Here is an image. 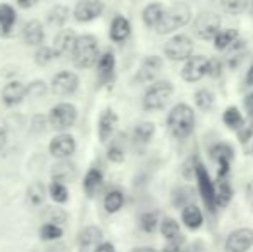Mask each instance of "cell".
Listing matches in <instances>:
<instances>
[{
    "instance_id": "obj_1",
    "label": "cell",
    "mask_w": 253,
    "mask_h": 252,
    "mask_svg": "<svg viewBox=\"0 0 253 252\" xmlns=\"http://www.w3.org/2000/svg\"><path fill=\"white\" fill-rule=\"evenodd\" d=\"M100 57V50H98V40L93 35H80L76 37L74 47L71 50V59H73L74 66L81 67V69H88L97 64Z\"/></svg>"
},
{
    "instance_id": "obj_2",
    "label": "cell",
    "mask_w": 253,
    "mask_h": 252,
    "mask_svg": "<svg viewBox=\"0 0 253 252\" xmlns=\"http://www.w3.org/2000/svg\"><path fill=\"white\" fill-rule=\"evenodd\" d=\"M167 126L174 138H188L195 130V112L188 104H177L167 116Z\"/></svg>"
},
{
    "instance_id": "obj_3",
    "label": "cell",
    "mask_w": 253,
    "mask_h": 252,
    "mask_svg": "<svg viewBox=\"0 0 253 252\" xmlns=\"http://www.w3.org/2000/svg\"><path fill=\"white\" fill-rule=\"evenodd\" d=\"M191 17V9L186 3H176V5L164 9L162 16H160L159 23L155 24V31L159 35L172 33L174 30L186 26L188 21Z\"/></svg>"
},
{
    "instance_id": "obj_4",
    "label": "cell",
    "mask_w": 253,
    "mask_h": 252,
    "mask_svg": "<svg viewBox=\"0 0 253 252\" xmlns=\"http://www.w3.org/2000/svg\"><path fill=\"white\" fill-rule=\"evenodd\" d=\"M174 94V87L169 81H157L147 90L143 97V107L147 111H159L167 105Z\"/></svg>"
},
{
    "instance_id": "obj_5",
    "label": "cell",
    "mask_w": 253,
    "mask_h": 252,
    "mask_svg": "<svg viewBox=\"0 0 253 252\" xmlns=\"http://www.w3.org/2000/svg\"><path fill=\"white\" fill-rule=\"evenodd\" d=\"M78 119V109L71 102H59L48 112V125L57 131H66L74 126Z\"/></svg>"
},
{
    "instance_id": "obj_6",
    "label": "cell",
    "mask_w": 253,
    "mask_h": 252,
    "mask_svg": "<svg viewBox=\"0 0 253 252\" xmlns=\"http://www.w3.org/2000/svg\"><path fill=\"white\" fill-rule=\"evenodd\" d=\"M195 35L202 40H212L217 35V31L220 30V17L215 12L210 10H203L197 16L193 23Z\"/></svg>"
},
{
    "instance_id": "obj_7",
    "label": "cell",
    "mask_w": 253,
    "mask_h": 252,
    "mask_svg": "<svg viewBox=\"0 0 253 252\" xmlns=\"http://www.w3.org/2000/svg\"><path fill=\"white\" fill-rule=\"evenodd\" d=\"M164 52L170 61H186L193 54V42L188 35H176L166 44Z\"/></svg>"
},
{
    "instance_id": "obj_8",
    "label": "cell",
    "mask_w": 253,
    "mask_h": 252,
    "mask_svg": "<svg viewBox=\"0 0 253 252\" xmlns=\"http://www.w3.org/2000/svg\"><path fill=\"white\" fill-rule=\"evenodd\" d=\"M80 87V78L73 71H60L55 76L52 78L50 90L53 95L57 97H67V95H73L74 92Z\"/></svg>"
},
{
    "instance_id": "obj_9",
    "label": "cell",
    "mask_w": 253,
    "mask_h": 252,
    "mask_svg": "<svg viewBox=\"0 0 253 252\" xmlns=\"http://www.w3.org/2000/svg\"><path fill=\"white\" fill-rule=\"evenodd\" d=\"M195 176H197V182H198L200 197L203 199L207 207H209V211L213 212L215 211V202H213V182L210 180V175H209V171H207V168L198 159H195Z\"/></svg>"
},
{
    "instance_id": "obj_10",
    "label": "cell",
    "mask_w": 253,
    "mask_h": 252,
    "mask_svg": "<svg viewBox=\"0 0 253 252\" xmlns=\"http://www.w3.org/2000/svg\"><path fill=\"white\" fill-rule=\"evenodd\" d=\"M48 152L55 159H67L76 152V140L69 133H59L48 144Z\"/></svg>"
},
{
    "instance_id": "obj_11",
    "label": "cell",
    "mask_w": 253,
    "mask_h": 252,
    "mask_svg": "<svg viewBox=\"0 0 253 252\" xmlns=\"http://www.w3.org/2000/svg\"><path fill=\"white\" fill-rule=\"evenodd\" d=\"M103 9H105V5L102 0H80L74 7L73 14L78 23H90V21L102 16Z\"/></svg>"
},
{
    "instance_id": "obj_12",
    "label": "cell",
    "mask_w": 253,
    "mask_h": 252,
    "mask_svg": "<svg viewBox=\"0 0 253 252\" xmlns=\"http://www.w3.org/2000/svg\"><path fill=\"white\" fill-rule=\"evenodd\" d=\"M210 155L212 159L217 162V175L219 178H226L229 175V169H231V161L234 157V151L229 144H217L210 149Z\"/></svg>"
},
{
    "instance_id": "obj_13",
    "label": "cell",
    "mask_w": 253,
    "mask_h": 252,
    "mask_svg": "<svg viewBox=\"0 0 253 252\" xmlns=\"http://www.w3.org/2000/svg\"><path fill=\"white\" fill-rule=\"evenodd\" d=\"M253 246V230L238 228L226 239V252H247Z\"/></svg>"
},
{
    "instance_id": "obj_14",
    "label": "cell",
    "mask_w": 253,
    "mask_h": 252,
    "mask_svg": "<svg viewBox=\"0 0 253 252\" xmlns=\"http://www.w3.org/2000/svg\"><path fill=\"white\" fill-rule=\"evenodd\" d=\"M205 74H207V59L203 55H191V57H188L183 66V71H181L183 80L190 81V83L200 81Z\"/></svg>"
},
{
    "instance_id": "obj_15",
    "label": "cell",
    "mask_w": 253,
    "mask_h": 252,
    "mask_svg": "<svg viewBox=\"0 0 253 252\" xmlns=\"http://www.w3.org/2000/svg\"><path fill=\"white\" fill-rule=\"evenodd\" d=\"M78 35L74 33V30H60L59 33L53 37V45L52 50L55 54V57H66V55H71V50L74 47V42H76Z\"/></svg>"
},
{
    "instance_id": "obj_16",
    "label": "cell",
    "mask_w": 253,
    "mask_h": 252,
    "mask_svg": "<svg viewBox=\"0 0 253 252\" xmlns=\"http://www.w3.org/2000/svg\"><path fill=\"white\" fill-rule=\"evenodd\" d=\"M52 182H59V183H73L78 178V166L69 162L67 159H59L57 164H53L52 171Z\"/></svg>"
},
{
    "instance_id": "obj_17",
    "label": "cell",
    "mask_w": 253,
    "mask_h": 252,
    "mask_svg": "<svg viewBox=\"0 0 253 252\" xmlns=\"http://www.w3.org/2000/svg\"><path fill=\"white\" fill-rule=\"evenodd\" d=\"M24 97H26V85L21 83V81H9L2 88V101L9 107L23 102Z\"/></svg>"
},
{
    "instance_id": "obj_18",
    "label": "cell",
    "mask_w": 253,
    "mask_h": 252,
    "mask_svg": "<svg viewBox=\"0 0 253 252\" xmlns=\"http://www.w3.org/2000/svg\"><path fill=\"white\" fill-rule=\"evenodd\" d=\"M160 69H162V59H160L159 55H148V57L141 62L140 69H138L136 81H140V83L152 81Z\"/></svg>"
},
{
    "instance_id": "obj_19",
    "label": "cell",
    "mask_w": 253,
    "mask_h": 252,
    "mask_svg": "<svg viewBox=\"0 0 253 252\" xmlns=\"http://www.w3.org/2000/svg\"><path fill=\"white\" fill-rule=\"evenodd\" d=\"M117 121H119V118H117V114L112 109H105L100 114V119H98V138H100L102 144H105L112 137Z\"/></svg>"
},
{
    "instance_id": "obj_20",
    "label": "cell",
    "mask_w": 253,
    "mask_h": 252,
    "mask_svg": "<svg viewBox=\"0 0 253 252\" xmlns=\"http://www.w3.org/2000/svg\"><path fill=\"white\" fill-rule=\"evenodd\" d=\"M23 40L26 45H31V47H40L45 40V31L43 26H42L40 21L33 19L30 23H26L23 30Z\"/></svg>"
},
{
    "instance_id": "obj_21",
    "label": "cell",
    "mask_w": 253,
    "mask_h": 252,
    "mask_svg": "<svg viewBox=\"0 0 253 252\" xmlns=\"http://www.w3.org/2000/svg\"><path fill=\"white\" fill-rule=\"evenodd\" d=\"M100 242H102V230L98 226L90 225L81 230L80 235H78V244H80L81 251L95 249Z\"/></svg>"
},
{
    "instance_id": "obj_22",
    "label": "cell",
    "mask_w": 253,
    "mask_h": 252,
    "mask_svg": "<svg viewBox=\"0 0 253 252\" xmlns=\"http://www.w3.org/2000/svg\"><path fill=\"white\" fill-rule=\"evenodd\" d=\"M233 199V189L226 178H219L213 185V202L217 207H226Z\"/></svg>"
},
{
    "instance_id": "obj_23",
    "label": "cell",
    "mask_w": 253,
    "mask_h": 252,
    "mask_svg": "<svg viewBox=\"0 0 253 252\" xmlns=\"http://www.w3.org/2000/svg\"><path fill=\"white\" fill-rule=\"evenodd\" d=\"M131 33V24L129 21L126 19L124 16H116L112 21V24H110V40L117 42V44H121V42H124L127 37H129Z\"/></svg>"
},
{
    "instance_id": "obj_24",
    "label": "cell",
    "mask_w": 253,
    "mask_h": 252,
    "mask_svg": "<svg viewBox=\"0 0 253 252\" xmlns=\"http://www.w3.org/2000/svg\"><path fill=\"white\" fill-rule=\"evenodd\" d=\"M103 183V173L100 171L98 168H91L90 171L84 175V180H83V190L88 197H93L98 190H100Z\"/></svg>"
},
{
    "instance_id": "obj_25",
    "label": "cell",
    "mask_w": 253,
    "mask_h": 252,
    "mask_svg": "<svg viewBox=\"0 0 253 252\" xmlns=\"http://www.w3.org/2000/svg\"><path fill=\"white\" fill-rule=\"evenodd\" d=\"M181 218H183V223H184V225H186L190 230L200 228L202 223H203V214H202V211L198 209V205H195V204L184 205Z\"/></svg>"
},
{
    "instance_id": "obj_26",
    "label": "cell",
    "mask_w": 253,
    "mask_h": 252,
    "mask_svg": "<svg viewBox=\"0 0 253 252\" xmlns=\"http://www.w3.org/2000/svg\"><path fill=\"white\" fill-rule=\"evenodd\" d=\"M164 9H166V7H164L162 3H159V2L148 3V5L143 9V12H141L143 23L147 24L148 28H155V24L159 23L160 16H162Z\"/></svg>"
},
{
    "instance_id": "obj_27",
    "label": "cell",
    "mask_w": 253,
    "mask_h": 252,
    "mask_svg": "<svg viewBox=\"0 0 253 252\" xmlns=\"http://www.w3.org/2000/svg\"><path fill=\"white\" fill-rule=\"evenodd\" d=\"M236 38H238V30H234V28H231V30H219L215 37L212 38L213 49H217V50H226Z\"/></svg>"
},
{
    "instance_id": "obj_28",
    "label": "cell",
    "mask_w": 253,
    "mask_h": 252,
    "mask_svg": "<svg viewBox=\"0 0 253 252\" xmlns=\"http://www.w3.org/2000/svg\"><path fill=\"white\" fill-rule=\"evenodd\" d=\"M69 17V9L66 5H53L47 14V23L52 28H62Z\"/></svg>"
},
{
    "instance_id": "obj_29",
    "label": "cell",
    "mask_w": 253,
    "mask_h": 252,
    "mask_svg": "<svg viewBox=\"0 0 253 252\" xmlns=\"http://www.w3.org/2000/svg\"><path fill=\"white\" fill-rule=\"evenodd\" d=\"M124 205V194L121 190H110L109 194L103 199V207H105L107 212L114 214V212L121 211Z\"/></svg>"
},
{
    "instance_id": "obj_30",
    "label": "cell",
    "mask_w": 253,
    "mask_h": 252,
    "mask_svg": "<svg viewBox=\"0 0 253 252\" xmlns=\"http://www.w3.org/2000/svg\"><path fill=\"white\" fill-rule=\"evenodd\" d=\"M16 24V10L9 3H0V28L10 31Z\"/></svg>"
},
{
    "instance_id": "obj_31",
    "label": "cell",
    "mask_w": 253,
    "mask_h": 252,
    "mask_svg": "<svg viewBox=\"0 0 253 252\" xmlns=\"http://www.w3.org/2000/svg\"><path fill=\"white\" fill-rule=\"evenodd\" d=\"M114 67H116V57H114L112 52H105L98 57L97 61V69H98V74L102 78H110L114 73Z\"/></svg>"
},
{
    "instance_id": "obj_32",
    "label": "cell",
    "mask_w": 253,
    "mask_h": 252,
    "mask_svg": "<svg viewBox=\"0 0 253 252\" xmlns=\"http://www.w3.org/2000/svg\"><path fill=\"white\" fill-rule=\"evenodd\" d=\"M160 233L166 237V240L177 239V237H181L179 223L172 218H164L162 223H160Z\"/></svg>"
},
{
    "instance_id": "obj_33",
    "label": "cell",
    "mask_w": 253,
    "mask_h": 252,
    "mask_svg": "<svg viewBox=\"0 0 253 252\" xmlns=\"http://www.w3.org/2000/svg\"><path fill=\"white\" fill-rule=\"evenodd\" d=\"M224 123H226L227 128H231V130H238L241 125H243V116H241L240 109L234 107V105H231V107H227L226 111H224V116H222Z\"/></svg>"
},
{
    "instance_id": "obj_34",
    "label": "cell",
    "mask_w": 253,
    "mask_h": 252,
    "mask_svg": "<svg viewBox=\"0 0 253 252\" xmlns=\"http://www.w3.org/2000/svg\"><path fill=\"white\" fill-rule=\"evenodd\" d=\"M48 195L52 197L53 202L57 204H66L69 201V190L64 183H59V182H52L50 187H48Z\"/></svg>"
},
{
    "instance_id": "obj_35",
    "label": "cell",
    "mask_w": 253,
    "mask_h": 252,
    "mask_svg": "<svg viewBox=\"0 0 253 252\" xmlns=\"http://www.w3.org/2000/svg\"><path fill=\"white\" fill-rule=\"evenodd\" d=\"M64 230L62 226L53 225V223H45V225L40 226V239L47 240V242H52V240H59L62 239Z\"/></svg>"
},
{
    "instance_id": "obj_36",
    "label": "cell",
    "mask_w": 253,
    "mask_h": 252,
    "mask_svg": "<svg viewBox=\"0 0 253 252\" xmlns=\"http://www.w3.org/2000/svg\"><path fill=\"white\" fill-rule=\"evenodd\" d=\"M153 133H155V126L153 123H140L136 128H134L133 135H134V140L141 142V144H148L152 140Z\"/></svg>"
},
{
    "instance_id": "obj_37",
    "label": "cell",
    "mask_w": 253,
    "mask_h": 252,
    "mask_svg": "<svg viewBox=\"0 0 253 252\" xmlns=\"http://www.w3.org/2000/svg\"><path fill=\"white\" fill-rule=\"evenodd\" d=\"M195 102H197L198 109H202V111H210L213 105V95L210 90H207V88H202V90H198L197 94H195Z\"/></svg>"
},
{
    "instance_id": "obj_38",
    "label": "cell",
    "mask_w": 253,
    "mask_h": 252,
    "mask_svg": "<svg viewBox=\"0 0 253 252\" xmlns=\"http://www.w3.org/2000/svg\"><path fill=\"white\" fill-rule=\"evenodd\" d=\"M28 199L33 205H40L45 201V185L40 182H35L28 189Z\"/></svg>"
},
{
    "instance_id": "obj_39",
    "label": "cell",
    "mask_w": 253,
    "mask_h": 252,
    "mask_svg": "<svg viewBox=\"0 0 253 252\" xmlns=\"http://www.w3.org/2000/svg\"><path fill=\"white\" fill-rule=\"evenodd\" d=\"M220 3H222V9L233 16L245 12L248 7V0H220Z\"/></svg>"
},
{
    "instance_id": "obj_40",
    "label": "cell",
    "mask_w": 253,
    "mask_h": 252,
    "mask_svg": "<svg viewBox=\"0 0 253 252\" xmlns=\"http://www.w3.org/2000/svg\"><path fill=\"white\" fill-rule=\"evenodd\" d=\"M140 226L147 233L155 232L157 226H159V216H157V212H143L140 216Z\"/></svg>"
},
{
    "instance_id": "obj_41",
    "label": "cell",
    "mask_w": 253,
    "mask_h": 252,
    "mask_svg": "<svg viewBox=\"0 0 253 252\" xmlns=\"http://www.w3.org/2000/svg\"><path fill=\"white\" fill-rule=\"evenodd\" d=\"M53 59H55V54H53L52 47H47V45H40L38 50L35 52V62H37L38 66H47Z\"/></svg>"
},
{
    "instance_id": "obj_42",
    "label": "cell",
    "mask_w": 253,
    "mask_h": 252,
    "mask_svg": "<svg viewBox=\"0 0 253 252\" xmlns=\"http://www.w3.org/2000/svg\"><path fill=\"white\" fill-rule=\"evenodd\" d=\"M47 223H53V225H64L67 221V212L60 207H52L50 211L47 212Z\"/></svg>"
},
{
    "instance_id": "obj_43",
    "label": "cell",
    "mask_w": 253,
    "mask_h": 252,
    "mask_svg": "<svg viewBox=\"0 0 253 252\" xmlns=\"http://www.w3.org/2000/svg\"><path fill=\"white\" fill-rule=\"evenodd\" d=\"M45 92H47V87L43 81H33L26 87V95L30 97H43Z\"/></svg>"
},
{
    "instance_id": "obj_44",
    "label": "cell",
    "mask_w": 253,
    "mask_h": 252,
    "mask_svg": "<svg viewBox=\"0 0 253 252\" xmlns=\"http://www.w3.org/2000/svg\"><path fill=\"white\" fill-rule=\"evenodd\" d=\"M207 74L210 78H219L222 74V62L219 59H207Z\"/></svg>"
},
{
    "instance_id": "obj_45",
    "label": "cell",
    "mask_w": 253,
    "mask_h": 252,
    "mask_svg": "<svg viewBox=\"0 0 253 252\" xmlns=\"http://www.w3.org/2000/svg\"><path fill=\"white\" fill-rule=\"evenodd\" d=\"M253 133V118H248V123L243 121V125L238 128V137H240V142H248Z\"/></svg>"
},
{
    "instance_id": "obj_46",
    "label": "cell",
    "mask_w": 253,
    "mask_h": 252,
    "mask_svg": "<svg viewBox=\"0 0 253 252\" xmlns=\"http://www.w3.org/2000/svg\"><path fill=\"white\" fill-rule=\"evenodd\" d=\"M107 157H109V161L119 164V162L124 161V151L119 145H112V147H109V151H107Z\"/></svg>"
},
{
    "instance_id": "obj_47",
    "label": "cell",
    "mask_w": 253,
    "mask_h": 252,
    "mask_svg": "<svg viewBox=\"0 0 253 252\" xmlns=\"http://www.w3.org/2000/svg\"><path fill=\"white\" fill-rule=\"evenodd\" d=\"M183 235L177 237V239H172V240H167V246L164 247L162 252H181V247H183Z\"/></svg>"
},
{
    "instance_id": "obj_48",
    "label": "cell",
    "mask_w": 253,
    "mask_h": 252,
    "mask_svg": "<svg viewBox=\"0 0 253 252\" xmlns=\"http://www.w3.org/2000/svg\"><path fill=\"white\" fill-rule=\"evenodd\" d=\"M93 252H116V247H114L110 242H100L93 249Z\"/></svg>"
},
{
    "instance_id": "obj_49",
    "label": "cell",
    "mask_w": 253,
    "mask_h": 252,
    "mask_svg": "<svg viewBox=\"0 0 253 252\" xmlns=\"http://www.w3.org/2000/svg\"><path fill=\"white\" fill-rule=\"evenodd\" d=\"M245 109L248 112V118H253V92L248 94L247 99H245Z\"/></svg>"
},
{
    "instance_id": "obj_50",
    "label": "cell",
    "mask_w": 253,
    "mask_h": 252,
    "mask_svg": "<svg viewBox=\"0 0 253 252\" xmlns=\"http://www.w3.org/2000/svg\"><path fill=\"white\" fill-rule=\"evenodd\" d=\"M37 2H38V0H17L19 7H23V9H30V7H33Z\"/></svg>"
},
{
    "instance_id": "obj_51",
    "label": "cell",
    "mask_w": 253,
    "mask_h": 252,
    "mask_svg": "<svg viewBox=\"0 0 253 252\" xmlns=\"http://www.w3.org/2000/svg\"><path fill=\"white\" fill-rule=\"evenodd\" d=\"M5 144H7V131L0 126V151L5 147Z\"/></svg>"
},
{
    "instance_id": "obj_52",
    "label": "cell",
    "mask_w": 253,
    "mask_h": 252,
    "mask_svg": "<svg viewBox=\"0 0 253 252\" xmlns=\"http://www.w3.org/2000/svg\"><path fill=\"white\" fill-rule=\"evenodd\" d=\"M247 83L250 85V87H253V64H252L250 69H248V74H247Z\"/></svg>"
},
{
    "instance_id": "obj_53",
    "label": "cell",
    "mask_w": 253,
    "mask_h": 252,
    "mask_svg": "<svg viewBox=\"0 0 253 252\" xmlns=\"http://www.w3.org/2000/svg\"><path fill=\"white\" fill-rule=\"evenodd\" d=\"M133 252H157V251L150 249V247H141V249H134Z\"/></svg>"
},
{
    "instance_id": "obj_54",
    "label": "cell",
    "mask_w": 253,
    "mask_h": 252,
    "mask_svg": "<svg viewBox=\"0 0 253 252\" xmlns=\"http://www.w3.org/2000/svg\"><path fill=\"white\" fill-rule=\"evenodd\" d=\"M252 14H253V2H252Z\"/></svg>"
}]
</instances>
